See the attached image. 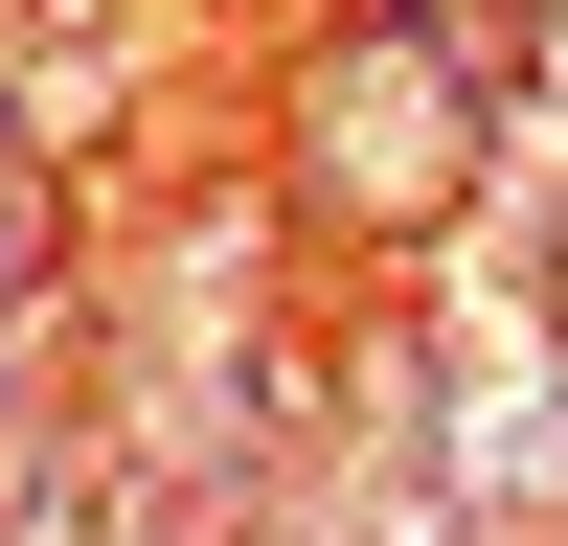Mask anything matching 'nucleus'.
I'll return each mask as SVG.
<instances>
[{
    "instance_id": "1",
    "label": "nucleus",
    "mask_w": 568,
    "mask_h": 546,
    "mask_svg": "<svg viewBox=\"0 0 568 546\" xmlns=\"http://www.w3.org/2000/svg\"><path fill=\"white\" fill-rule=\"evenodd\" d=\"M318 182H342V205H433V182H455L433 46H364V69H342V136H318Z\"/></svg>"
}]
</instances>
